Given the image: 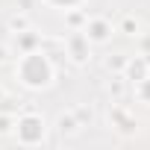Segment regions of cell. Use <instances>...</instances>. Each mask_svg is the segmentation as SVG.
Listing matches in <instances>:
<instances>
[{
  "mask_svg": "<svg viewBox=\"0 0 150 150\" xmlns=\"http://www.w3.org/2000/svg\"><path fill=\"white\" fill-rule=\"evenodd\" d=\"M50 3H56V6H74V3H80V0H50Z\"/></svg>",
  "mask_w": 150,
  "mask_h": 150,
  "instance_id": "2",
  "label": "cell"
},
{
  "mask_svg": "<svg viewBox=\"0 0 150 150\" xmlns=\"http://www.w3.org/2000/svg\"><path fill=\"white\" fill-rule=\"evenodd\" d=\"M18 74H21V80H24L27 86H47V83H50V77H53L50 62H47L41 53H30V56L21 62Z\"/></svg>",
  "mask_w": 150,
  "mask_h": 150,
  "instance_id": "1",
  "label": "cell"
}]
</instances>
